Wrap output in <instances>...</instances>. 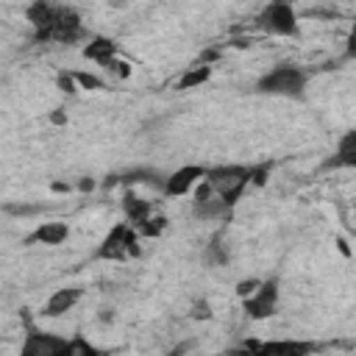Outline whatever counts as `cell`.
Wrapping results in <instances>:
<instances>
[{"label": "cell", "instance_id": "5bb4252c", "mask_svg": "<svg viewBox=\"0 0 356 356\" xmlns=\"http://www.w3.org/2000/svg\"><path fill=\"white\" fill-rule=\"evenodd\" d=\"M164 172H159V170H153V167H134V170H128V172H117V175H108V181H106V186H114V184H122L125 189H131V186H136V184H147V186H156V189H161L164 186Z\"/></svg>", "mask_w": 356, "mask_h": 356}, {"label": "cell", "instance_id": "cb8c5ba5", "mask_svg": "<svg viewBox=\"0 0 356 356\" xmlns=\"http://www.w3.org/2000/svg\"><path fill=\"white\" fill-rule=\"evenodd\" d=\"M345 58L356 61V22H350V28L345 33Z\"/></svg>", "mask_w": 356, "mask_h": 356}, {"label": "cell", "instance_id": "ba28073f", "mask_svg": "<svg viewBox=\"0 0 356 356\" xmlns=\"http://www.w3.org/2000/svg\"><path fill=\"white\" fill-rule=\"evenodd\" d=\"M67 339L70 337L44 331V328L33 325L31 320H25V334H22V345H19L17 356H61Z\"/></svg>", "mask_w": 356, "mask_h": 356}, {"label": "cell", "instance_id": "ffe728a7", "mask_svg": "<svg viewBox=\"0 0 356 356\" xmlns=\"http://www.w3.org/2000/svg\"><path fill=\"white\" fill-rule=\"evenodd\" d=\"M100 70L106 72V78H108V81H128V78H131V72H134L131 61H125L122 56L108 58L106 64H100Z\"/></svg>", "mask_w": 356, "mask_h": 356}, {"label": "cell", "instance_id": "5b68a950", "mask_svg": "<svg viewBox=\"0 0 356 356\" xmlns=\"http://www.w3.org/2000/svg\"><path fill=\"white\" fill-rule=\"evenodd\" d=\"M253 28L267 36L295 39L300 33V17L289 0H275V3H267L259 8V14L253 17Z\"/></svg>", "mask_w": 356, "mask_h": 356}, {"label": "cell", "instance_id": "9c48e42d", "mask_svg": "<svg viewBox=\"0 0 356 356\" xmlns=\"http://www.w3.org/2000/svg\"><path fill=\"white\" fill-rule=\"evenodd\" d=\"M192 217L203 222H228L234 217V209L203 181L192 192Z\"/></svg>", "mask_w": 356, "mask_h": 356}, {"label": "cell", "instance_id": "8fae6325", "mask_svg": "<svg viewBox=\"0 0 356 356\" xmlns=\"http://www.w3.org/2000/svg\"><path fill=\"white\" fill-rule=\"evenodd\" d=\"M70 234H72L70 222H64V220H44V222H39L31 234L22 236V245H44V248H56V245H64V242L70 239Z\"/></svg>", "mask_w": 356, "mask_h": 356}, {"label": "cell", "instance_id": "8992f818", "mask_svg": "<svg viewBox=\"0 0 356 356\" xmlns=\"http://www.w3.org/2000/svg\"><path fill=\"white\" fill-rule=\"evenodd\" d=\"M323 345L314 339H300V337H275V339H261V342H248L242 348V356H312Z\"/></svg>", "mask_w": 356, "mask_h": 356}, {"label": "cell", "instance_id": "44dd1931", "mask_svg": "<svg viewBox=\"0 0 356 356\" xmlns=\"http://www.w3.org/2000/svg\"><path fill=\"white\" fill-rule=\"evenodd\" d=\"M72 78H75L78 89H86V92H97V89L108 86L106 78H100L97 72H89V70H72Z\"/></svg>", "mask_w": 356, "mask_h": 356}, {"label": "cell", "instance_id": "7a4b0ae2", "mask_svg": "<svg viewBox=\"0 0 356 356\" xmlns=\"http://www.w3.org/2000/svg\"><path fill=\"white\" fill-rule=\"evenodd\" d=\"M270 170H273V164H236V161L214 164V167H209L206 184H209L231 209H236L248 189L267 184Z\"/></svg>", "mask_w": 356, "mask_h": 356}, {"label": "cell", "instance_id": "30bf717a", "mask_svg": "<svg viewBox=\"0 0 356 356\" xmlns=\"http://www.w3.org/2000/svg\"><path fill=\"white\" fill-rule=\"evenodd\" d=\"M209 175V164H181L178 170L167 172L164 178V186H161V195L164 197H184V195H192L197 189V184H203Z\"/></svg>", "mask_w": 356, "mask_h": 356}, {"label": "cell", "instance_id": "7402d4cb", "mask_svg": "<svg viewBox=\"0 0 356 356\" xmlns=\"http://www.w3.org/2000/svg\"><path fill=\"white\" fill-rule=\"evenodd\" d=\"M56 86H58V92H64V95H78V92H81L78 83H75V78H72V70H61V72L56 75Z\"/></svg>", "mask_w": 356, "mask_h": 356}, {"label": "cell", "instance_id": "9a60e30c", "mask_svg": "<svg viewBox=\"0 0 356 356\" xmlns=\"http://www.w3.org/2000/svg\"><path fill=\"white\" fill-rule=\"evenodd\" d=\"M325 167H339V170H356V128H348L345 134H339L331 159L325 161Z\"/></svg>", "mask_w": 356, "mask_h": 356}, {"label": "cell", "instance_id": "2e32d148", "mask_svg": "<svg viewBox=\"0 0 356 356\" xmlns=\"http://www.w3.org/2000/svg\"><path fill=\"white\" fill-rule=\"evenodd\" d=\"M81 56H83L86 61H95V64L100 67V64H106L108 58L120 56V44H117V39H111V36L92 33V39L81 47Z\"/></svg>", "mask_w": 356, "mask_h": 356}, {"label": "cell", "instance_id": "4316f807", "mask_svg": "<svg viewBox=\"0 0 356 356\" xmlns=\"http://www.w3.org/2000/svg\"><path fill=\"white\" fill-rule=\"evenodd\" d=\"M56 192H70V184H53Z\"/></svg>", "mask_w": 356, "mask_h": 356}, {"label": "cell", "instance_id": "7c38bea8", "mask_svg": "<svg viewBox=\"0 0 356 356\" xmlns=\"http://www.w3.org/2000/svg\"><path fill=\"white\" fill-rule=\"evenodd\" d=\"M81 298H83V289H81V286H58V289H53V292L47 295V300L42 303L39 314H42V317H50V320L64 317L67 312H72V309L78 306Z\"/></svg>", "mask_w": 356, "mask_h": 356}, {"label": "cell", "instance_id": "52a82bcc", "mask_svg": "<svg viewBox=\"0 0 356 356\" xmlns=\"http://www.w3.org/2000/svg\"><path fill=\"white\" fill-rule=\"evenodd\" d=\"M239 303H242V312H245L248 320H253V323L270 320L278 312V303H281V284H278V278L275 275L261 278L259 289L250 298L239 300Z\"/></svg>", "mask_w": 356, "mask_h": 356}, {"label": "cell", "instance_id": "484cf974", "mask_svg": "<svg viewBox=\"0 0 356 356\" xmlns=\"http://www.w3.org/2000/svg\"><path fill=\"white\" fill-rule=\"evenodd\" d=\"M337 245H339V250H342V253H345V256H350V248H348V242H345V239H342V236H339V239H337Z\"/></svg>", "mask_w": 356, "mask_h": 356}, {"label": "cell", "instance_id": "ac0fdd59", "mask_svg": "<svg viewBox=\"0 0 356 356\" xmlns=\"http://www.w3.org/2000/svg\"><path fill=\"white\" fill-rule=\"evenodd\" d=\"M211 72H214V67H206V64H192V67H186V70H184V75L175 81V89H178V92L197 89V86H203V83L211 78Z\"/></svg>", "mask_w": 356, "mask_h": 356}, {"label": "cell", "instance_id": "6da1fadb", "mask_svg": "<svg viewBox=\"0 0 356 356\" xmlns=\"http://www.w3.org/2000/svg\"><path fill=\"white\" fill-rule=\"evenodd\" d=\"M25 19L31 22V39L42 44H86L92 39L81 11L67 3H28Z\"/></svg>", "mask_w": 356, "mask_h": 356}, {"label": "cell", "instance_id": "4fadbf2b", "mask_svg": "<svg viewBox=\"0 0 356 356\" xmlns=\"http://www.w3.org/2000/svg\"><path fill=\"white\" fill-rule=\"evenodd\" d=\"M122 217L134 225V228H139L150 214H156L159 211V206L153 203V200H147V197H142V195H136L134 189H125L122 192Z\"/></svg>", "mask_w": 356, "mask_h": 356}, {"label": "cell", "instance_id": "d4e9b609", "mask_svg": "<svg viewBox=\"0 0 356 356\" xmlns=\"http://www.w3.org/2000/svg\"><path fill=\"white\" fill-rule=\"evenodd\" d=\"M192 320H211V306L206 303V300H200V303H195L192 306V314H189Z\"/></svg>", "mask_w": 356, "mask_h": 356}, {"label": "cell", "instance_id": "e0dca14e", "mask_svg": "<svg viewBox=\"0 0 356 356\" xmlns=\"http://www.w3.org/2000/svg\"><path fill=\"white\" fill-rule=\"evenodd\" d=\"M114 348H103L92 339H86L83 334H72L61 350V356H114Z\"/></svg>", "mask_w": 356, "mask_h": 356}, {"label": "cell", "instance_id": "d6986e66", "mask_svg": "<svg viewBox=\"0 0 356 356\" xmlns=\"http://www.w3.org/2000/svg\"><path fill=\"white\" fill-rule=\"evenodd\" d=\"M136 231H139V236H142V239H159V236L167 231V214L159 209V211H156V214H150V217H147Z\"/></svg>", "mask_w": 356, "mask_h": 356}, {"label": "cell", "instance_id": "603a6c76", "mask_svg": "<svg viewBox=\"0 0 356 356\" xmlns=\"http://www.w3.org/2000/svg\"><path fill=\"white\" fill-rule=\"evenodd\" d=\"M259 284H261V278L250 275V278H242V281H236L234 292H236V298H239V300H245V298H250V295L259 289Z\"/></svg>", "mask_w": 356, "mask_h": 356}, {"label": "cell", "instance_id": "3957f363", "mask_svg": "<svg viewBox=\"0 0 356 356\" xmlns=\"http://www.w3.org/2000/svg\"><path fill=\"white\" fill-rule=\"evenodd\" d=\"M309 86V70L295 64V61H278L267 72H261L253 83L256 95L264 97H286V100H300Z\"/></svg>", "mask_w": 356, "mask_h": 356}, {"label": "cell", "instance_id": "277c9868", "mask_svg": "<svg viewBox=\"0 0 356 356\" xmlns=\"http://www.w3.org/2000/svg\"><path fill=\"white\" fill-rule=\"evenodd\" d=\"M139 256H142V236L128 220L114 222L92 253L95 261H131Z\"/></svg>", "mask_w": 356, "mask_h": 356}]
</instances>
